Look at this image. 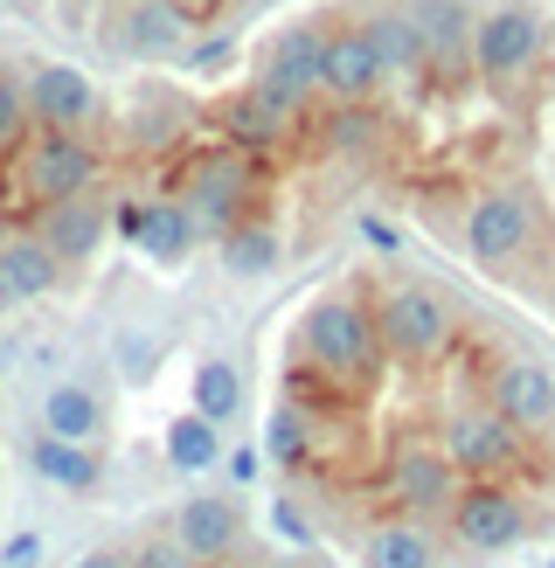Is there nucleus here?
Wrapping results in <instances>:
<instances>
[{
    "instance_id": "f257e3e1",
    "label": "nucleus",
    "mask_w": 555,
    "mask_h": 568,
    "mask_svg": "<svg viewBox=\"0 0 555 568\" xmlns=\"http://www.w3.org/2000/svg\"><path fill=\"white\" fill-rule=\"evenodd\" d=\"M299 347L313 354V367H326L333 382H375V367H382V339H375V312L369 305H354V298H313L305 305V320H299Z\"/></svg>"
},
{
    "instance_id": "f03ea898",
    "label": "nucleus",
    "mask_w": 555,
    "mask_h": 568,
    "mask_svg": "<svg viewBox=\"0 0 555 568\" xmlns=\"http://www.w3.org/2000/svg\"><path fill=\"white\" fill-rule=\"evenodd\" d=\"M542 49H548V21L542 8H527V0H500V8H486L480 21H472V70L493 77V83H514L521 70H535L542 63Z\"/></svg>"
},
{
    "instance_id": "7ed1b4c3",
    "label": "nucleus",
    "mask_w": 555,
    "mask_h": 568,
    "mask_svg": "<svg viewBox=\"0 0 555 568\" xmlns=\"http://www.w3.org/2000/svg\"><path fill=\"white\" fill-rule=\"evenodd\" d=\"M98 181V146L83 132H36L21 146V202L28 209H56L70 194H91Z\"/></svg>"
},
{
    "instance_id": "20e7f679",
    "label": "nucleus",
    "mask_w": 555,
    "mask_h": 568,
    "mask_svg": "<svg viewBox=\"0 0 555 568\" xmlns=\"http://www.w3.org/2000/svg\"><path fill=\"white\" fill-rule=\"evenodd\" d=\"M375 339L403 361H431L452 339V312H444V298L431 284H389L375 305Z\"/></svg>"
},
{
    "instance_id": "39448f33",
    "label": "nucleus",
    "mask_w": 555,
    "mask_h": 568,
    "mask_svg": "<svg viewBox=\"0 0 555 568\" xmlns=\"http://www.w3.org/2000/svg\"><path fill=\"white\" fill-rule=\"evenodd\" d=\"M452 534L465 548H480V555H507L527 541V506L507 493V486H493V478H458V493H452Z\"/></svg>"
},
{
    "instance_id": "423d86ee",
    "label": "nucleus",
    "mask_w": 555,
    "mask_h": 568,
    "mask_svg": "<svg viewBox=\"0 0 555 568\" xmlns=\"http://www.w3.org/2000/svg\"><path fill=\"white\" fill-rule=\"evenodd\" d=\"M320 55H326V28H285V36L271 42L264 70L250 77L258 91L285 111V119H299V111H313V91H320Z\"/></svg>"
},
{
    "instance_id": "0eeeda50",
    "label": "nucleus",
    "mask_w": 555,
    "mask_h": 568,
    "mask_svg": "<svg viewBox=\"0 0 555 568\" xmlns=\"http://www.w3.org/2000/svg\"><path fill=\"white\" fill-rule=\"evenodd\" d=\"M527 236H535V202H527L521 187H493V194H480V202L465 209V250L480 264L521 257Z\"/></svg>"
},
{
    "instance_id": "6e6552de",
    "label": "nucleus",
    "mask_w": 555,
    "mask_h": 568,
    "mask_svg": "<svg viewBox=\"0 0 555 568\" xmlns=\"http://www.w3.org/2000/svg\"><path fill=\"white\" fill-rule=\"evenodd\" d=\"M444 458H452L465 478H500L521 458V430L500 409H458L444 423Z\"/></svg>"
},
{
    "instance_id": "1a4fd4ad",
    "label": "nucleus",
    "mask_w": 555,
    "mask_h": 568,
    "mask_svg": "<svg viewBox=\"0 0 555 568\" xmlns=\"http://www.w3.org/2000/svg\"><path fill=\"white\" fill-rule=\"evenodd\" d=\"M188 215L194 222H215V230H230V222L250 215V160L230 146V153H202L188 166Z\"/></svg>"
},
{
    "instance_id": "9d476101",
    "label": "nucleus",
    "mask_w": 555,
    "mask_h": 568,
    "mask_svg": "<svg viewBox=\"0 0 555 568\" xmlns=\"http://www.w3.org/2000/svg\"><path fill=\"white\" fill-rule=\"evenodd\" d=\"M382 49L369 28H326V55H320V91L333 104H369L382 91Z\"/></svg>"
},
{
    "instance_id": "9b49d317",
    "label": "nucleus",
    "mask_w": 555,
    "mask_h": 568,
    "mask_svg": "<svg viewBox=\"0 0 555 568\" xmlns=\"http://www.w3.org/2000/svg\"><path fill=\"white\" fill-rule=\"evenodd\" d=\"M21 83H28V119L49 132H83L98 119V91L77 63H36V77H21Z\"/></svg>"
},
{
    "instance_id": "f8f14e48",
    "label": "nucleus",
    "mask_w": 555,
    "mask_h": 568,
    "mask_svg": "<svg viewBox=\"0 0 555 568\" xmlns=\"http://www.w3.org/2000/svg\"><path fill=\"white\" fill-rule=\"evenodd\" d=\"M493 409L507 416L521 437L555 430V375L542 361H500L493 367Z\"/></svg>"
},
{
    "instance_id": "ddd939ff",
    "label": "nucleus",
    "mask_w": 555,
    "mask_h": 568,
    "mask_svg": "<svg viewBox=\"0 0 555 568\" xmlns=\"http://www.w3.org/2000/svg\"><path fill=\"white\" fill-rule=\"evenodd\" d=\"M458 465L444 458V444L437 450H424V444H410L396 465H389V493L403 499V514H416V520H431V514H444L452 506V493H458Z\"/></svg>"
},
{
    "instance_id": "4468645a",
    "label": "nucleus",
    "mask_w": 555,
    "mask_h": 568,
    "mask_svg": "<svg viewBox=\"0 0 555 568\" xmlns=\"http://www.w3.org/2000/svg\"><path fill=\"white\" fill-rule=\"evenodd\" d=\"M104 230H111V215H104V202H91V194H70V202L42 209V222H36V236L56 250V264H63V271L70 264H91Z\"/></svg>"
},
{
    "instance_id": "2eb2a0df",
    "label": "nucleus",
    "mask_w": 555,
    "mask_h": 568,
    "mask_svg": "<svg viewBox=\"0 0 555 568\" xmlns=\"http://www.w3.org/2000/svg\"><path fill=\"white\" fill-rule=\"evenodd\" d=\"M285 132H292V119L258 91V83H243V91L222 98V139H230L236 153H271V146H285Z\"/></svg>"
},
{
    "instance_id": "dca6fc26",
    "label": "nucleus",
    "mask_w": 555,
    "mask_h": 568,
    "mask_svg": "<svg viewBox=\"0 0 555 568\" xmlns=\"http://www.w3.org/2000/svg\"><path fill=\"white\" fill-rule=\"evenodd\" d=\"M56 284H63V264H56V250L42 236H14L0 250V305H36Z\"/></svg>"
},
{
    "instance_id": "f3484780",
    "label": "nucleus",
    "mask_w": 555,
    "mask_h": 568,
    "mask_svg": "<svg viewBox=\"0 0 555 568\" xmlns=\"http://www.w3.org/2000/svg\"><path fill=\"white\" fill-rule=\"evenodd\" d=\"M188 42V21L174 0H125L119 8V49L125 55H174Z\"/></svg>"
},
{
    "instance_id": "a211bd4d",
    "label": "nucleus",
    "mask_w": 555,
    "mask_h": 568,
    "mask_svg": "<svg viewBox=\"0 0 555 568\" xmlns=\"http://www.w3.org/2000/svg\"><path fill=\"white\" fill-rule=\"evenodd\" d=\"M174 541L194 555V561H222L236 548V506L230 499H188L181 514H174Z\"/></svg>"
},
{
    "instance_id": "6ab92c4d",
    "label": "nucleus",
    "mask_w": 555,
    "mask_h": 568,
    "mask_svg": "<svg viewBox=\"0 0 555 568\" xmlns=\"http://www.w3.org/2000/svg\"><path fill=\"white\" fill-rule=\"evenodd\" d=\"M202 222L188 215V202H139V230H132V250H147L153 264H181Z\"/></svg>"
},
{
    "instance_id": "aec40b11",
    "label": "nucleus",
    "mask_w": 555,
    "mask_h": 568,
    "mask_svg": "<svg viewBox=\"0 0 555 568\" xmlns=\"http://www.w3.org/2000/svg\"><path fill=\"white\" fill-rule=\"evenodd\" d=\"M28 465H36V478H49V486L63 493H91L98 486V450L91 444H70V437H28Z\"/></svg>"
},
{
    "instance_id": "412c9836",
    "label": "nucleus",
    "mask_w": 555,
    "mask_h": 568,
    "mask_svg": "<svg viewBox=\"0 0 555 568\" xmlns=\"http://www.w3.org/2000/svg\"><path fill=\"white\" fill-rule=\"evenodd\" d=\"M42 430L49 437H70V444H98L104 403L83 382H63V388H49V403H42Z\"/></svg>"
},
{
    "instance_id": "4be33fe9",
    "label": "nucleus",
    "mask_w": 555,
    "mask_h": 568,
    "mask_svg": "<svg viewBox=\"0 0 555 568\" xmlns=\"http://www.w3.org/2000/svg\"><path fill=\"white\" fill-rule=\"evenodd\" d=\"M361 568H437V548L416 520H396V527H375L361 541Z\"/></svg>"
},
{
    "instance_id": "5701e85b",
    "label": "nucleus",
    "mask_w": 555,
    "mask_h": 568,
    "mask_svg": "<svg viewBox=\"0 0 555 568\" xmlns=\"http://www.w3.org/2000/svg\"><path fill=\"white\" fill-rule=\"evenodd\" d=\"M410 21H416V36H424V55H465V42H472L465 0H410Z\"/></svg>"
},
{
    "instance_id": "b1692460",
    "label": "nucleus",
    "mask_w": 555,
    "mask_h": 568,
    "mask_svg": "<svg viewBox=\"0 0 555 568\" xmlns=\"http://www.w3.org/2000/svg\"><path fill=\"white\" fill-rule=\"evenodd\" d=\"M222 271H230V277L278 271V230H271V222H258V215L230 222V230H222Z\"/></svg>"
},
{
    "instance_id": "393cba45",
    "label": "nucleus",
    "mask_w": 555,
    "mask_h": 568,
    "mask_svg": "<svg viewBox=\"0 0 555 568\" xmlns=\"http://www.w3.org/2000/svg\"><path fill=\"white\" fill-rule=\"evenodd\" d=\"M167 465H174V471H215L222 465V430L202 409H188L181 423H167Z\"/></svg>"
},
{
    "instance_id": "a878e982",
    "label": "nucleus",
    "mask_w": 555,
    "mask_h": 568,
    "mask_svg": "<svg viewBox=\"0 0 555 568\" xmlns=\"http://www.w3.org/2000/svg\"><path fill=\"white\" fill-rule=\"evenodd\" d=\"M375 36V49H382V70H416L424 63V36H416V21H410V8H375L369 21H361Z\"/></svg>"
},
{
    "instance_id": "bb28decb",
    "label": "nucleus",
    "mask_w": 555,
    "mask_h": 568,
    "mask_svg": "<svg viewBox=\"0 0 555 568\" xmlns=\"http://www.w3.org/2000/svg\"><path fill=\"white\" fill-rule=\"evenodd\" d=\"M194 409H202L209 423H230L243 409V375L230 361H202V367H194Z\"/></svg>"
},
{
    "instance_id": "cd10ccee",
    "label": "nucleus",
    "mask_w": 555,
    "mask_h": 568,
    "mask_svg": "<svg viewBox=\"0 0 555 568\" xmlns=\"http://www.w3.org/2000/svg\"><path fill=\"white\" fill-rule=\"evenodd\" d=\"M264 458H278V465H305V458H313V423H305V409H292V403L271 409V423H264Z\"/></svg>"
},
{
    "instance_id": "c85d7f7f",
    "label": "nucleus",
    "mask_w": 555,
    "mask_h": 568,
    "mask_svg": "<svg viewBox=\"0 0 555 568\" xmlns=\"http://www.w3.org/2000/svg\"><path fill=\"white\" fill-rule=\"evenodd\" d=\"M21 125H28V83H21L8 63H0V153L21 139Z\"/></svg>"
},
{
    "instance_id": "c756f323",
    "label": "nucleus",
    "mask_w": 555,
    "mask_h": 568,
    "mask_svg": "<svg viewBox=\"0 0 555 568\" xmlns=\"http://www.w3.org/2000/svg\"><path fill=\"white\" fill-rule=\"evenodd\" d=\"M375 139V119H369V104H341V119L326 125V146L333 153H361Z\"/></svg>"
},
{
    "instance_id": "7c9ffc66",
    "label": "nucleus",
    "mask_w": 555,
    "mask_h": 568,
    "mask_svg": "<svg viewBox=\"0 0 555 568\" xmlns=\"http://www.w3.org/2000/svg\"><path fill=\"white\" fill-rule=\"evenodd\" d=\"M271 527H278V541H292V548H313V527H305V514L292 499H271Z\"/></svg>"
},
{
    "instance_id": "2f4dec72",
    "label": "nucleus",
    "mask_w": 555,
    "mask_h": 568,
    "mask_svg": "<svg viewBox=\"0 0 555 568\" xmlns=\"http://www.w3.org/2000/svg\"><path fill=\"white\" fill-rule=\"evenodd\" d=\"M132 568H194V555L181 541H147V548L132 555Z\"/></svg>"
},
{
    "instance_id": "473e14b6",
    "label": "nucleus",
    "mask_w": 555,
    "mask_h": 568,
    "mask_svg": "<svg viewBox=\"0 0 555 568\" xmlns=\"http://www.w3.org/2000/svg\"><path fill=\"white\" fill-rule=\"evenodd\" d=\"M42 561V534H14L8 548H0V568H36Z\"/></svg>"
},
{
    "instance_id": "72a5a7b5",
    "label": "nucleus",
    "mask_w": 555,
    "mask_h": 568,
    "mask_svg": "<svg viewBox=\"0 0 555 568\" xmlns=\"http://www.w3.org/2000/svg\"><path fill=\"white\" fill-rule=\"evenodd\" d=\"M354 230H361V243H369V250H382V257H389V250H396V230H389L382 215H361Z\"/></svg>"
},
{
    "instance_id": "f704fd0d",
    "label": "nucleus",
    "mask_w": 555,
    "mask_h": 568,
    "mask_svg": "<svg viewBox=\"0 0 555 568\" xmlns=\"http://www.w3.org/2000/svg\"><path fill=\"white\" fill-rule=\"evenodd\" d=\"M230 486H250V478H258V444H243V450H230Z\"/></svg>"
},
{
    "instance_id": "c9c22d12",
    "label": "nucleus",
    "mask_w": 555,
    "mask_h": 568,
    "mask_svg": "<svg viewBox=\"0 0 555 568\" xmlns=\"http://www.w3.org/2000/svg\"><path fill=\"white\" fill-rule=\"evenodd\" d=\"M77 568H132V555H119V548H91Z\"/></svg>"
},
{
    "instance_id": "e433bc0d",
    "label": "nucleus",
    "mask_w": 555,
    "mask_h": 568,
    "mask_svg": "<svg viewBox=\"0 0 555 568\" xmlns=\"http://www.w3.org/2000/svg\"><path fill=\"white\" fill-rule=\"evenodd\" d=\"M111 230H119V236L132 243V230H139V202H119V215H111Z\"/></svg>"
}]
</instances>
